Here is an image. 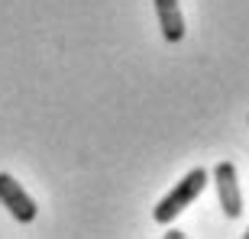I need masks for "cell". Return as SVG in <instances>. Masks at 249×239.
Listing matches in <instances>:
<instances>
[{"label": "cell", "instance_id": "obj_1", "mask_svg": "<svg viewBox=\"0 0 249 239\" xmlns=\"http://www.w3.org/2000/svg\"><path fill=\"white\" fill-rule=\"evenodd\" d=\"M207 188V171L204 168H191L181 181L172 188V191L162 197V201L156 204V210H152V220L159 223V226H168V223L175 220L178 213L185 210V207H191L197 197H201V191Z\"/></svg>", "mask_w": 249, "mask_h": 239}, {"label": "cell", "instance_id": "obj_2", "mask_svg": "<svg viewBox=\"0 0 249 239\" xmlns=\"http://www.w3.org/2000/svg\"><path fill=\"white\" fill-rule=\"evenodd\" d=\"M0 204L10 210V217L17 223H33L36 220V213H39V207H36V201L26 194V188L17 181L13 175H7V171H0Z\"/></svg>", "mask_w": 249, "mask_h": 239}, {"label": "cell", "instance_id": "obj_3", "mask_svg": "<svg viewBox=\"0 0 249 239\" xmlns=\"http://www.w3.org/2000/svg\"><path fill=\"white\" fill-rule=\"evenodd\" d=\"M213 184H217V201L223 207V217L227 220H240L243 191H240V178H236V165L233 162H220L213 168Z\"/></svg>", "mask_w": 249, "mask_h": 239}, {"label": "cell", "instance_id": "obj_4", "mask_svg": "<svg viewBox=\"0 0 249 239\" xmlns=\"http://www.w3.org/2000/svg\"><path fill=\"white\" fill-rule=\"evenodd\" d=\"M156 17L159 26H162V39L165 42H181L185 39V13H181V3L178 0H156Z\"/></svg>", "mask_w": 249, "mask_h": 239}, {"label": "cell", "instance_id": "obj_5", "mask_svg": "<svg viewBox=\"0 0 249 239\" xmlns=\"http://www.w3.org/2000/svg\"><path fill=\"white\" fill-rule=\"evenodd\" d=\"M181 236H185V233H181V230H175V226H172V230L165 233V239H181Z\"/></svg>", "mask_w": 249, "mask_h": 239}, {"label": "cell", "instance_id": "obj_6", "mask_svg": "<svg viewBox=\"0 0 249 239\" xmlns=\"http://www.w3.org/2000/svg\"><path fill=\"white\" fill-rule=\"evenodd\" d=\"M243 236H246V239H249V230H246V233H243Z\"/></svg>", "mask_w": 249, "mask_h": 239}]
</instances>
